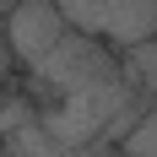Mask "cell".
Listing matches in <instances>:
<instances>
[{"mask_svg":"<svg viewBox=\"0 0 157 157\" xmlns=\"http://www.w3.org/2000/svg\"><path fill=\"white\" fill-rule=\"evenodd\" d=\"M65 27L103 49L157 44V0H60Z\"/></svg>","mask_w":157,"mask_h":157,"instance_id":"obj_1","label":"cell"},{"mask_svg":"<svg viewBox=\"0 0 157 157\" xmlns=\"http://www.w3.org/2000/svg\"><path fill=\"white\" fill-rule=\"evenodd\" d=\"M0 157H11V152H0Z\"/></svg>","mask_w":157,"mask_h":157,"instance_id":"obj_5","label":"cell"},{"mask_svg":"<svg viewBox=\"0 0 157 157\" xmlns=\"http://www.w3.org/2000/svg\"><path fill=\"white\" fill-rule=\"evenodd\" d=\"M119 157H157V109H141V119L119 141Z\"/></svg>","mask_w":157,"mask_h":157,"instance_id":"obj_4","label":"cell"},{"mask_svg":"<svg viewBox=\"0 0 157 157\" xmlns=\"http://www.w3.org/2000/svg\"><path fill=\"white\" fill-rule=\"evenodd\" d=\"M65 33L71 27H65L60 6H49V0H27V6H11L6 11V44L16 49V60H27V65H38Z\"/></svg>","mask_w":157,"mask_h":157,"instance_id":"obj_3","label":"cell"},{"mask_svg":"<svg viewBox=\"0 0 157 157\" xmlns=\"http://www.w3.org/2000/svg\"><path fill=\"white\" fill-rule=\"evenodd\" d=\"M38 76L54 87V92L71 103V98H87V92H103V87H119L125 81V65L114 60V49L81 38V33H65L60 44L49 49L44 60L33 65Z\"/></svg>","mask_w":157,"mask_h":157,"instance_id":"obj_2","label":"cell"}]
</instances>
